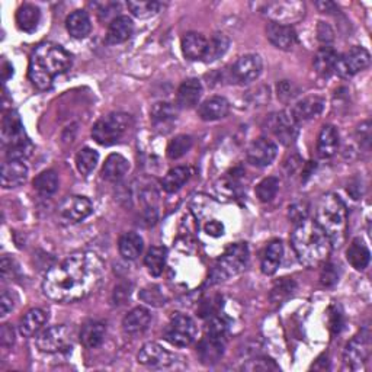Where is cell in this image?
<instances>
[{"label": "cell", "instance_id": "4316f807", "mask_svg": "<svg viewBox=\"0 0 372 372\" xmlns=\"http://www.w3.org/2000/svg\"><path fill=\"white\" fill-rule=\"evenodd\" d=\"M339 149V134L333 125H325L318 134L317 153L322 159H330Z\"/></svg>", "mask_w": 372, "mask_h": 372}, {"label": "cell", "instance_id": "4fadbf2b", "mask_svg": "<svg viewBox=\"0 0 372 372\" xmlns=\"http://www.w3.org/2000/svg\"><path fill=\"white\" fill-rule=\"evenodd\" d=\"M92 212H94L92 201L80 195H73L66 198L61 202L58 208L60 217L67 223H80Z\"/></svg>", "mask_w": 372, "mask_h": 372}, {"label": "cell", "instance_id": "e575fe53", "mask_svg": "<svg viewBox=\"0 0 372 372\" xmlns=\"http://www.w3.org/2000/svg\"><path fill=\"white\" fill-rule=\"evenodd\" d=\"M41 21V12L35 5H22L17 12L18 28L23 32H34Z\"/></svg>", "mask_w": 372, "mask_h": 372}, {"label": "cell", "instance_id": "e0dca14e", "mask_svg": "<svg viewBox=\"0 0 372 372\" xmlns=\"http://www.w3.org/2000/svg\"><path fill=\"white\" fill-rule=\"evenodd\" d=\"M224 349H226V335L208 331V335L201 340L198 346V355L201 362L204 365L217 364L223 358Z\"/></svg>", "mask_w": 372, "mask_h": 372}, {"label": "cell", "instance_id": "1f68e13d", "mask_svg": "<svg viewBox=\"0 0 372 372\" xmlns=\"http://www.w3.org/2000/svg\"><path fill=\"white\" fill-rule=\"evenodd\" d=\"M176 118L177 111L172 104H168V102H159V104L151 108V121L160 131H163L164 128H168L169 131Z\"/></svg>", "mask_w": 372, "mask_h": 372}, {"label": "cell", "instance_id": "3957f363", "mask_svg": "<svg viewBox=\"0 0 372 372\" xmlns=\"http://www.w3.org/2000/svg\"><path fill=\"white\" fill-rule=\"evenodd\" d=\"M292 249L304 266H317L323 263L331 249L327 234L316 221L305 220L295 227L291 236Z\"/></svg>", "mask_w": 372, "mask_h": 372}, {"label": "cell", "instance_id": "7dc6e473", "mask_svg": "<svg viewBox=\"0 0 372 372\" xmlns=\"http://www.w3.org/2000/svg\"><path fill=\"white\" fill-rule=\"evenodd\" d=\"M294 289H295V282L289 278H282L279 282H276L271 292V301L275 304L284 303L289 295H292Z\"/></svg>", "mask_w": 372, "mask_h": 372}, {"label": "cell", "instance_id": "8d00e7d4", "mask_svg": "<svg viewBox=\"0 0 372 372\" xmlns=\"http://www.w3.org/2000/svg\"><path fill=\"white\" fill-rule=\"evenodd\" d=\"M143 239L137 233H125L120 237L118 250L125 261H135L143 252Z\"/></svg>", "mask_w": 372, "mask_h": 372}, {"label": "cell", "instance_id": "277c9868", "mask_svg": "<svg viewBox=\"0 0 372 372\" xmlns=\"http://www.w3.org/2000/svg\"><path fill=\"white\" fill-rule=\"evenodd\" d=\"M346 221H348V211L343 201L335 194L322 197L317 205L316 223L327 234L331 245L340 246L343 243Z\"/></svg>", "mask_w": 372, "mask_h": 372}, {"label": "cell", "instance_id": "836d02e7", "mask_svg": "<svg viewBox=\"0 0 372 372\" xmlns=\"http://www.w3.org/2000/svg\"><path fill=\"white\" fill-rule=\"evenodd\" d=\"M107 335V326L100 322H89L82 327L80 342L87 349H96Z\"/></svg>", "mask_w": 372, "mask_h": 372}, {"label": "cell", "instance_id": "7a4b0ae2", "mask_svg": "<svg viewBox=\"0 0 372 372\" xmlns=\"http://www.w3.org/2000/svg\"><path fill=\"white\" fill-rule=\"evenodd\" d=\"M72 67V56L63 47L53 43H41L32 51L30 60V80L40 91H47L56 76L66 73Z\"/></svg>", "mask_w": 372, "mask_h": 372}, {"label": "cell", "instance_id": "603a6c76", "mask_svg": "<svg viewBox=\"0 0 372 372\" xmlns=\"http://www.w3.org/2000/svg\"><path fill=\"white\" fill-rule=\"evenodd\" d=\"M134 32V23L131 18H128L125 15L113 18L108 27L107 32V43L109 45H117L128 41Z\"/></svg>", "mask_w": 372, "mask_h": 372}, {"label": "cell", "instance_id": "52a82bcc", "mask_svg": "<svg viewBox=\"0 0 372 372\" xmlns=\"http://www.w3.org/2000/svg\"><path fill=\"white\" fill-rule=\"evenodd\" d=\"M198 336V327L194 318L185 314H176L172 317L168 327L164 329V339L176 348H186Z\"/></svg>", "mask_w": 372, "mask_h": 372}, {"label": "cell", "instance_id": "d6986e66", "mask_svg": "<svg viewBox=\"0 0 372 372\" xmlns=\"http://www.w3.org/2000/svg\"><path fill=\"white\" fill-rule=\"evenodd\" d=\"M325 109V99L317 95L307 96L303 100H300L291 111L294 120L298 124L310 121L313 118H317L320 113Z\"/></svg>", "mask_w": 372, "mask_h": 372}, {"label": "cell", "instance_id": "8fae6325", "mask_svg": "<svg viewBox=\"0 0 372 372\" xmlns=\"http://www.w3.org/2000/svg\"><path fill=\"white\" fill-rule=\"evenodd\" d=\"M371 64V54L364 47H352L348 53L339 56L335 73L342 78H351V76L365 70Z\"/></svg>", "mask_w": 372, "mask_h": 372}, {"label": "cell", "instance_id": "5bb4252c", "mask_svg": "<svg viewBox=\"0 0 372 372\" xmlns=\"http://www.w3.org/2000/svg\"><path fill=\"white\" fill-rule=\"evenodd\" d=\"M263 69V63L261 56L258 54H246L240 57L232 69L233 79L237 83L246 85L252 83L254 80L259 79V76Z\"/></svg>", "mask_w": 372, "mask_h": 372}, {"label": "cell", "instance_id": "ab89813d", "mask_svg": "<svg viewBox=\"0 0 372 372\" xmlns=\"http://www.w3.org/2000/svg\"><path fill=\"white\" fill-rule=\"evenodd\" d=\"M127 8L130 9L131 14L138 19H149L157 15L163 3L156 2V0H130L127 3Z\"/></svg>", "mask_w": 372, "mask_h": 372}, {"label": "cell", "instance_id": "74e56055", "mask_svg": "<svg viewBox=\"0 0 372 372\" xmlns=\"http://www.w3.org/2000/svg\"><path fill=\"white\" fill-rule=\"evenodd\" d=\"M190 177V169L185 168V166H179V168L171 169L163 177V189L168 192V194H175L179 189H181Z\"/></svg>", "mask_w": 372, "mask_h": 372}, {"label": "cell", "instance_id": "816d5d0a", "mask_svg": "<svg viewBox=\"0 0 372 372\" xmlns=\"http://www.w3.org/2000/svg\"><path fill=\"white\" fill-rule=\"evenodd\" d=\"M15 307L14 294L10 291H3L2 297H0V317H6Z\"/></svg>", "mask_w": 372, "mask_h": 372}, {"label": "cell", "instance_id": "ba28073f", "mask_svg": "<svg viewBox=\"0 0 372 372\" xmlns=\"http://www.w3.org/2000/svg\"><path fill=\"white\" fill-rule=\"evenodd\" d=\"M38 349L45 353H56L72 348L73 343V329L67 325L53 326L44 331L35 339Z\"/></svg>", "mask_w": 372, "mask_h": 372}, {"label": "cell", "instance_id": "f907efd6", "mask_svg": "<svg viewBox=\"0 0 372 372\" xmlns=\"http://www.w3.org/2000/svg\"><path fill=\"white\" fill-rule=\"evenodd\" d=\"M141 300L146 301L150 305H155V307L163 305L166 301L163 294L155 287H153L151 289H143V292H141Z\"/></svg>", "mask_w": 372, "mask_h": 372}, {"label": "cell", "instance_id": "c3c4849f", "mask_svg": "<svg viewBox=\"0 0 372 372\" xmlns=\"http://www.w3.org/2000/svg\"><path fill=\"white\" fill-rule=\"evenodd\" d=\"M309 217V205L305 202H295L288 208V218L294 224H300Z\"/></svg>", "mask_w": 372, "mask_h": 372}, {"label": "cell", "instance_id": "60d3db41", "mask_svg": "<svg viewBox=\"0 0 372 372\" xmlns=\"http://www.w3.org/2000/svg\"><path fill=\"white\" fill-rule=\"evenodd\" d=\"M34 189L41 197H50L58 189V176L54 171H44L34 179Z\"/></svg>", "mask_w": 372, "mask_h": 372}, {"label": "cell", "instance_id": "30bf717a", "mask_svg": "<svg viewBox=\"0 0 372 372\" xmlns=\"http://www.w3.org/2000/svg\"><path fill=\"white\" fill-rule=\"evenodd\" d=\"M267 128L284 146L292 144L298 135V122L294 120L292 113L288 111L269 115Z\"/></svg>", "mask_w": 372, "mask_h": 372}, {"label": "cell", "instance_id": "5b68a950", "mask_svg": "<svg viewBox=\"0 0 372 372\" xmlns=\"http://www.w3.org/2000/svg\"><path fill=\"white\" fill-rule=\"evenodd\" d=\"M131 125V115L124 112H112L96 121L92 128V137L100 146H113L125 137Z\"/></svg>", "mask_w": 372, "mask_h": 372}, {"label": "cell", "instance_id": "9a60e30c", "mask_svg": "<svg viewBox=\"0 0 372 372\" xmlns=\"http://www.w3.org/2000/svg\"><path fill=\"white\" fill-rule=\"evenodd\" d=\"M137 361L149 368H168L175 362V356L159 343L149 342L140 349Z\"/></svg>", "mask_w": 372, "mask_h": 372}, {"label": "cell", "instance_id": "ffe728a7", "mask_svg": "<svg viewBox=\"0 0 372 372\" xmlns=\"http://www.w3.org/2000/svg\"><path fill=\"white\" fill-rule=\"evenodd\" d=\"M28 168L19 160H8L2 166V186L5 189L18 188L27 182Z\"/></svg>", "mask_w": 372, "mask_h": 372}, {"label": "cell", "instance_id": "7402d4cb", "mask_svg": "<svg viewBox=\"0 0 372 372\" xmlns=\"http://www.w3.org/2000/svg\"><path fill=\"white\" fill-rule=\"evenodd\" d=\"M27 138L22 121L15 111H8L3 113L2 120V140L5 146H10L19 140Z\"/></svg>", "mask_w": 372, "mask_h": 372}, {"label": "cell", "instance_id": "6f0895ef", "mask_svg": "<svg viewBox=\"0 0 372 372\" xmlns=\"http://www.w3.org/2000/svg\"><path fill=\"white\" fill-rule=\"evenodd\" d=\"M0 342L3 346H10L15 342V330L10 325H3L0 330Z\"/></svg>", "mask_w": 372, "mask_h": 372}, {"label": "cell", "instance_id": "680465c9", "mask_svg": "<svg viewBox=\"0 0 372 372\" xmlns=\"http://www.w3.org/2000/svg\"><path fill=\"white\" fill-rule=\"evenodd\" d=\"M205 233L212 237H220L224 234V226L220 221H210L205 226Z\"/></svg>", "mask_w": 372, "mask_h": 372}, {"label": "cell", "instance_id": "91938a15", "mask_svg": "<svg viewBox=\"0 0 372 372\" xmlns=\"http://www.w3.org/2000/svg\"><path fill=\"white\" fill-rule=\"evenodd\" d=\"M358 133H359V137H361L362 143H365L366 147H369V141H371V124H369V121L359 125Z\"/></svg>", "mask_w": 372, "mask_h": 372}, {"label": "cell", "instance_id": "681fc988", "mask_svg": "<svg viewBox=\"0 0 372 372\" xmlns=\"http://www.w3.org/2000/svg\"><path fill=\"white\" fill-rule=\"evenodd\" d=\"M243 369H246V371H278L279 366L272 361V359L258 358V359H253V361H249V364L243 366Z\"/></svg>", "mask_w": 372, "mask_h": 372}, {"label": "cell", "instance_id": "7bdbcfd3", "mask_svg": "<svg viewBox=\"0 0 372 372\" xmlns=\"http://www.w3.org/2000/svg\"><path fill=\"white\" fill-rule=\"evenodd\" d=\"M98 163H99V153L94 149L85 147L78 153V156H76V166H78V171L83 176L91 175L95 171Z\"/></svg>", "mask_w": 372, "mask_h": 372}, {"label": "cell", "instance_id": "484cf974", "mask_svg": "<svg viewBox=\"0 0 372 372\" xmlns=\"http://www.w3.org/2000/svg\"><path fill=\"white\" fill-rule=\"evenodd\" d=\"M128 171H130V162L118 153H113L105 160L104 168H102V177L108 182H120Z\"/></svg>", "mask_w": 372, "mask_h": 372}, {"label": "cell", "instance_id": "9c48e42d", "mask_svg": "<svg viewBox=\"0 0 372 372\" xmlns=\"http://www.w3.org/2000/svg\"><path fill=\"white\" fill-rule=\"evenodd\" d=\"M371 352L369 331L364 330L359 335L353 336L343 351V365L346 369L359 371L366 364Z\"/></svg>", "mask_w": 372, "mask_h": 372}, {"label": "cell", "instance_id": "f6af8a7d", "mask_svg": "<svg viewBox=\"0 0 372 372\" xmlns=\"http://www.w3.org/2000/svg\"><path fill=\"white\" fill-rule=\"evenodd\" d=\"M278 189H279V179L275 176H269L258 184L254 192L261 202H271L276 197Z\"/></svg>", "mask_w": 372, "mask_h": 372}, {"label": "cell", "instance_id": "b9f144b4", "mask_svg": "<svg viewBox=\"0 0 372 372\" xmlns=\"http://www.w3.org/2000/svg\"><path fill=\"white\" fill-rule=\"evenodd\" d=\"M228 45H230V40L224 34H214L208 40L207 51H205V56L202 60L205 63H212L218 58H221L226 54V51L228 50Z\"/></svg>", "mask_w": 372, "mask_h": 372}, {"label": "cell", "instance_id": "94428289", "mask_svg": "<svg viewBox=\"0 0 372 372\" xmlns=\"http://www.w3.org/2000/svg\"><path fill=\"white\" fill-rule=\"evenodd\" d=\"M2 76H3V80H8L9 78L14 76V66H12V64L8 63L6 60L2 64Z\"/></svg>", "mask_w": 372, "mask_h": 372}, {"label": "cell", "instance_id": "ac0fdd59", "mask_svg": "<svg viewBox=\"0 0 372 372\" xmlns=\"http://www.w3.org/2000/svg\"><path fill=\"white\" fill-rule=\"evenodd\" d=\"M267 40L271 41L279 50L288 51L295 43H297V32H295L292 25H281L276 22H269L266 27Z\"/></svg>", "mask_w": 372, "mask_h": 372}, {"label": "cell", "instance_id": "7c38bea8", "mask_svg": "<svg viewBox=\"0 0 372 372\" xmlns=\"http://www.w3.org/2000/svg\"><path fill=\"white\" fill-rule=\"evenodd\" d=\"M305 5L301 2H272L265 8V15L281 25H291L304 18Z\"/></svg>", "mask_w": 372, "mask_h": 372}, {"label": "cell", "instance_id": "db71d44e", "mask_svg": "<svg viewBox=\"0 0 372 372\" xmlns=\"http://www.w3.org/2000/svg\"><path fill=\"white\" fill-rule=\"evenodd\" d=\"M278 98H281L284 102L292 99L295 95H297V89L294 87V85L288 80H282L278 83Z\"/></svg>", "mask_w": 372, "mask_h": 372}, {"label": "cell", "instance_id": "f1b7e54d", "mask_svg": "<svg viewBox=\"0 0 372 372\" xmlns=\"http://www.w3.org/2000/svg\"><path fill=\"white\" fill-rule=\"evenodd\" d=\"M66 28H67V32L73 38H76V40L86 38L92 31V22L87 15V12L74 10L73 14H70L69 18L66 19Z\"/></svg>", "mask_w": 372, "mask_h": 372}, {"label": "cell", "instance_id": "cb8c5ba5", "mask_svg": "<svg viewBox=\"0 0 372 372\" xmlns=\"http://www.w3.org/2000/svg\"><path fill=\"white\" fill-rule=\"evenodd\" d=\"M202 85L198 79H188L177 89V107L182 109H190L198 105L202 96Z\"/></svg>", "mask_w": 372, "mask_h": 372}, {"label": "cell", "instance_id": "d4e9b609", "mask_svg": "<svg viewBox=\"0 0 372 372\" xmlns=\"http://www.w3.org/2000/svg\"><path fill=\"white\" fill-rule=\"evenodd\" d=\"M230 111L228 100L223 96H211L210 99L204 100L198 113L202 121H218L227 117Z\"/></svg>", "mask_w": 372, "mask_h": 372}, {"label": "cell", "instance_id": "ee69618b", "mask_svg": "<svg viewBox=\"0 0 372 372\" xmlns=\"http://www.w3.org/2000/svg\"><path fill=\"white\" fill-rule=\"evenodd\" d=\"M192 144H194V140H192L190 135L186 134L176 135L173 140H171V143L168 146V157L172 160L184 157L190 150Z\"/></svg>", "mask_w": 372, "mask_h": 372}, {"label": "cell", "instance_id": "f5cc1de1", "mask_svg": "<svg viewBox=\"0 0 372 372\" xmlns=\"http://www.w3.org/2000/svg\"><path fill=\"white\" fill-rule=\"evenodd\" d=\"M338 278H339V275L336 271V266H333V265H326L323 267L322 275H320V281H322V284L325 287L335 285L338 282Z\"/></svg>", "mask_w": 372, "mask_h": 372}, {"label": "cell", "instance_id": "83f0119b", "mask_svg": "<svg viewBox=\"0 0 372 372\" xmlns=\"http://www.w3.org/2000/svg\"><path fill=\"white\" fill-rule=\"evenodd\" d=\"M208 40L202 34L189 32L182 38V53L188 60H202L207 51Z\"/></svg>", "mask_w": 372, "mask_h": 372}, {"label": "cell", "instance_id": "d6a6232c", "mask_svg": "<svg viewBox=\"0 0 372 372\" xmlns=\"http://www.w3.org/2000/svg\"><path fill=\"white\" fill-rule=\"evenodd\" d=\"M282 256H284V246H282L281 240H272L269 243L263 258L261 269L265 275H274L282 262Z\"/></svg>", "mask_w": 372, "mask_h": 372}, {"label": "cell", "instance_id": "9f6ffc18", "mask_svg": "<svg viewBox=\"0 0 372 372\" xmlns=\"http://www.w3.org/2000/svg\"><path fill=\"white\" fill-rule=\"evenodd\" d=\"M317 35H318V40L322 41L323 44H329V43H331L333 40H335V32H333V30L325 22L318 23Z\"/></svg>", "mask_w": 372, "mask_h": 372}, {"label": "cell", "instance_id": "f35d334b", "mask_svg": "<svg viewBox=\"0 0 372 372\" xmlns=\"http://www.w3.org/2000/svg\"><path fill=\"white\" fill-rule=\"evenodd\" d=\"M166 258H168V250L163 246H153L146 254L144 265L151 276H160L166 266Z\"/></svg>", "mask_w": 372, "mask_h": 372}, {"label": "cell", "instance_id": "4dcf8cb0", "mask_svg": "<svg viewBox=\"0 0 372 372\" xmlns=\"http://www.w3.org/2000/svg\"><path fill=\"white\" fill-rule=\"evenodd\" d=\"M346 259H348L351 266L355 267L356 271H364L365 267H368L371 262V252L366 248L364 240L361 239L352 240L348 250H346Z\"/></svg>", "mask_w": 372, "mask_h": 372}, {"label": "cell", "instance_id": "11a10c76", "mask_svg": "<svg viewBox=\"0 0 372 372\" xmlns=\"http://www.w3.org/2000/svg\"><path fill=\"white\" fill-rule=\"evenodd\" d=\"M17 263L12 258H8V256H3L2 258V279L3 281H9L14 278L15 272H17Z\"/></svg>", "mask_w": 372, "mask_h": 372}, {"label": "cell", "instance_id": "2e32d148", "mask_svg": "<svg viewBox=\"0 0 372 372\" xmlns=\"http://www.w3.org/2000/svg\"><path fill=\"white\" fill-rule=\"evenodd\" d=\"M278 155V146L266 137L256 138L248 149V162L256 168H265L271 164Z\"/></svg>", "mask_w": 372, "mask_h": 372}, {"label": "cell", "instance_id": "8992f818", "mask_svg": "<svg viewBox=\"0 0 372 372\" xmlns=\"http://www.w3.org/2000/svg\"><path fill=\"white\" fill-rule=\"evenodd\" d=\"M249 261V248L246 243H236L230 246L220 259L217 261L211 279L226 281L241 272Z\"/></svg>", "mask_w": 372, "mask_h": 372}, {"label": "cell", "instance_id": "6da1fadb", "mask_svg": "<svg viewBox=\"0 0 372 372\" xmlns=\"http://www.w3.org/2000/svg\"><path fill=\"white\" fill-rule=\"evenodd\" d=\"M104 275L105 266L98 254L79 252L50 269L43 282V291L53 301L73 303L95 292Z\"/></svg>", "mask_w": 372, "mask_h": 372}, {"label": "cell", "instance_id": "bcb514c9", "mask_svg": "<svg viewBox=\"0 0 372 372\" xmlns=\"http://www.w3.org/2000/svg\"><path fill=\"white\" fill-rule=\"evenodd\" d=\"M32 151H34V144L31 143V140L27 137V138L17 141V143H14V144L8 146L6 157H8V160L23 162L32 156Z\"/></svg>", "mask_w": 372, "mask_h": 372}, {"label": "cell", "instance_id": "d590c367", "mask_svg": "<svg viewBox=\"0 0 372 372\" xmlns=\"http://www.w3.org/2000/svg\"><path fill=\"white\" fill-rule=\"evenodd\" d=\"M338 58L339 54L336 53L335 48H331L329 45L320 48L314 58V67L317 73L322 74L323 78H329L331 73H335Z\"/></svg>", "mask_w": 372, "mask_h": 372}, {"label": "cell", "instance_id": "f546056e", "mask_svg": "<svg viewBox=\"0 0 372 372\" xmlns=\"http://www.w3.org/2000/svg\"><path fill=\"white\" fill-rule=\"evenodd\" d=\"M47 318H48L47 313L41 309L30 310L21 318V323H19L21 335L25 338H32L38 335V331H40L47 323Z\"/></svg>", "mask_w": 372, "mask_h": 372}, {"label": "cell", "instance_id": "44dd1931", "mask_svg": "<svg viewBox=\"0 0 372 372\" xmlns=\"http://www.w3.org/2000/svg\"><path fill=\"white\" fill-rule=\"evenodd\" d=\"M151 323V313L144 307H135L122 320V329L127 335H141Z\"/></svg>", "mask_w": 372, "mask_h": 372}]
</instances>
